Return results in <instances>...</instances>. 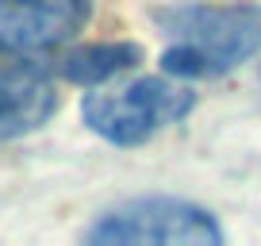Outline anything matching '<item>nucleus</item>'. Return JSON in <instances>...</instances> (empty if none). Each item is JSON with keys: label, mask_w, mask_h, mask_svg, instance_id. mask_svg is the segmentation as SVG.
I'll return each mask as SVG.
<instances>
[{"label": "nucleus", "mask_w": 261, "mask_h": 246, "mask_svg": "<svg viewBox=\"0 0 261 246\" xmlns=\"http://www.w3.org/2000/svg\"><path fill=\"white\" fill-rule=\"evenodd\" d=\"M165 35L162 73L177 81H212L261 50L257 4H177L158 12Z\"/></svg>", "instance_id": "f257e3e1"}, {"label": "nucleus", "mask_w": 261, "mask_h": 246, "mask_svg": "<svg viewBox=\"0 0 261 246\" xmlns=\"http://www.w3.org/2000/svg\"><path fill=\"white\" fill-rule=\"evenodd\" d=\"M196 108V92L188 81L169 73L158 77H130V81H108L89 89L81 100V119L96 139L112 146H142L165 127L180 123Z\"/></svg>", "instance_id": "f03ea898"}, {"label": "nucleus", "mask_w": 261, "mask_h": 246, "mask_svg": "<svg viewBox=\"0 0 261 246\" xmlns=\"http://www.w3.org/2000/svg\"><path fill=\"white\" fill-rule=\"evenodd\" d=\"M85 238L96 246H219L223 227L207 208L180 196H135L108 208Z\"/></svg>", "instance_id": "7ed1b4c3"}, {"label": "nucleus", "mask_w": 261, "mask_h": 246, "mask_svg": "<svg viewBox=\"0 0 261 246\" xmlns=\"http://www.w3.org/2000/svg\"><path fill=\"white\" fill-rule=\"evenodd\" d=\"M54 112V69L42 66L31 50H16L0 42V142L39 131Z\"/></svg>", "instance_id": "20e7f679"}, {"label": "nucleus", "mask_w": 261, "mask_h": 246, "mask_svg": "<svg viewBox=\"0 0 261 246\" xmlns=\"http://www.w3.org/2000/svg\"><path fill=\"white\" fill-rule=\"evenodd\" d=\"M92 16V0H0V42L16 50H58Z\"/></svg>", "instance_id": "39448f33"}, {"label": "nucleus", "mask_w": 261, "mask_h": 246, "mask_svg": "<svg viewBox=\"0 0 261 246\" xmlns=\"http://www.w3.org/2000/svg\"><path fill=\"white\" fill-rule=\"evenodd\" d=\"M139 62H142L139 42H85V46H73L58 58V73L81 89H96L115 77H127Z\"/></svg>", "instance_id": "423d86ee"}]
</instances>
